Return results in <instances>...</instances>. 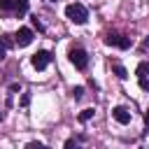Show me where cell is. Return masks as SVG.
<instances>
[{
    "mask_svg": "<svg viewBox=\"0 0 149 149\" xmlns=\"http://www.w3.org/2000/svg\"><path fill=\"white\" fill-rule=\"evenodd\" d=\"M65 16H68L72 23H77V26H84V23L88 21V12H86V7H84L81 2H70V5L65 7Z\"/></svg>",
    "mask_w": 149,
    "mask_h": 149,
    "instance_id": "1",
    "label": "cell"
},
{
    "mask_svg": "<svg viewBox=\"0 0 149 149\" xmlns=\"http://www.w3.org/2000/svg\"><path fill=\"white\" fill-rule=\"evenodd\" d=\"M68 58H70V63H72L77 70H86V68H88V54H86L81 47H72V49L68 51Z\"/></svg>",
    "mask_w": 149,
    "mask_h": 149,
    "instance_id": "2",
    "label": "cell"
},
{
    "mask_svg": "<svg viewBox=\"0 0 149 149\" xmlns=\"http://www.w3.org/2000/svg\"><path fill=\"white\" fill-rule=\"evenodd\" d=\"M105 44L107 47H116V49H130V37L121 35V33H107L105 35Z\"/></svg>",
    "mask_w": 149,
    "mask_h": 149,
    "instance_id": "3",
    "label": "cell"
},
{
    "mask_svg": "<svg viewBox=\"0 0 149 149\" xmlns=\"http://www.w3.org/2000/svg\"><path fill=\"white\" fill-rule=\"evenodd\" d=\"M54 61V56L49 54V51H37V54H33V58H30V63H33V68L35 70H44V68H49V63Z\"/></svg>",
    "mask_w": 149,
    "mask_h": 149,
    "instance_id": "4",
    "label": "cell"
},
{
    "mask_svg": "<svg viewBox=\"0 0 149 149\" xmlns=\"http://www.w3.org/2000/svg\"><path fill=\"white\" fill-rule=\"evenodd\" d=\"M135 74H137V84H140V88H142V91H149V63H147V61H142V63L137 65Z\"/></svg>",
    "mask_w": 149,
    "mask_h": 149,
    "instance_id": "5",
    "label": "cell"
},
{
    "mask_svg": "<svg viewBox=\"0 0 149 149\" xmlns=\"http://www.w3.org/2000/svg\"><path fill=\"white\" fill-rule=\"evenodd\" d=\"M14 42H16V47H28L33 42V30L30 28H19L16 35H14Z\"/></svg>",
    "mask_w": 149,
    "mask_h": 149,
    "instance_id": "6",
    "label": "cell"
},
{
    "mask_svg": "<svg viewBox=\"0 0 149 149\" xmlns=\"http://www.w3.org/2000/svg\"><path fill=\"white\" fill-rule=\"evenodd\" d=\"M112 116H114V121H116V123H121V126L130 123V119H133V114H130V112H128L126 107H121V105L112 109Z\"/></svg>",
    "mask_w": 149,
    "mask_h": 149,
    "instance_id": "7",
    "label": "cell"
},
{
    "mask_svg": "<svg viewBox=\"0 0 149 149\" xmlns=\"http://www.w3.org/2000/svg\"><path fill=\"white\" fill-rule=\"evenodd\" d=\"M14 44H16V42L12 40V35H0V61L7 58V51H9Z\"/></svg>",
    "mask_w": 149,
    "mask_h": 149,
    "instance_id": "8",
    "label": "cell"
},
{
    "mask_svg": "<svg viewBox=\"0 0 149 149\" xmlns=\"http://www.w3.org/2000/svg\"><path fill=\"white\" fill-rule=\"evenodd\" d=\"M28 5H30V0H14V16L21 19L28 12Z\"/></svg>",
    "mask_w": 149,
    "mask_h": 149,
    "instance_id": "9",
    "label": "cell"
},
{
    "mask_svg": "<svg viewBox=\"0 0 149 149\" xmlns=\"http://www.w3.org/2000/svg\"><path fill=\"white\" fill-rule=\"evenodd\" d=\"M112 72H114V74H116L119 79H128V70H126V68H123L121 63H116V61L112 63Z\"/></svg>",
    "mask_w": 149,
    "mask_h": 149,
    "instance_id": "10",
    "label": "cell"
},
{
    "mask_svg": "<svg viewBox=\"0 0 149 149\" xmlns=\"http://www.w3.org/2000/svg\"><path fill=\"white\" fill-rule=\"evenodd\" d=\"M14 14V0H0V14Z\"/></svg>",
    "mask_w": 149,
    "mask_h": 149,
    "instance_id": "11",
    "label": "cell"
},
{
    "mask_svg": "<svg viewBox=\"0 0 149 149\" xmlns=\"http://www.w3.org/2000/svg\"><path fill=\"white\" fill-rule=\"evenodd\" d=\"M93 114H95V112H93V107H86V109H81V112H79V121H81V123H86V121H91V119H93Z\"/></svg>",
    "mask_w": 149,
    "mask_h": 149,
    "instance_id": "12",
    "label": "cell"
},
{
    "mask_svg": "<svg viewBox=\"0 0 149 149\" xmlns=\"http://www.w3.org/2000/svg\"><path fill=\"white\" fill-rule=\"evenodd\" d=\"M63 149H81V144H79V140H74V137H68Z\"/></svg>",
    "mask_w": 149,
    "mask_h": 149,
    "instance_id": "13",
    "label": "cell"
},
{
    "mask_svg": "<svg viewBox=\"0 0 149 149\" xmlns=\"http://www.w3.org/2000/svg\"><path fill=\"white\" fill-rule=\"evenodd\" d=\"M72 98H74V100H81V98H84V86H74V88H72Z\"/></svg>",
    "mask_w": 149,
    "mask_h": 149,
    "instance_id": "14",
    "label": "cell"
},
{
    "mask_svg": "<svg viewBox=\"0 0 149 149\" xmlns=\"http://www.w3.org/2000/svg\"><path fill=\"white\" fill-rule=\"evenodd\" d=\"M26 149H47V147H44L42 142H28V144H26Z\"/></svg>",
    "mask_w": 149,
    "mask_h": 149,
    "instance_id": "15",
    "label": "cell"
},
{
    "mask_svg": "<svg viewBox=\"0 0 149 149\" xmlns=\"http://www.w3.org/2000/svg\"><path fill=\"white\" fill-rule=\"evenodd\" d=\"M30 21H33V26H35V28H37V30H44V26H42V21H40V19H37V16H33V19H30Z\"/></svg>",
    "mask_w": 149,
    "mask_h": 149,
    "instance_id": "16",
    "label": "cell"
},
{
    "mask_svg": "<svg viewBox=\"0 0 149 149\" xmlns=\"http://www.w3.org/2000/svg\"><path fill=\"white\" fill-rule=\"evenodd\" d=\"M28 102H30V93H23V95H21V105L28 107Z\"/></svg>",
    "mask_w": 149,
    "mask_h": 149,
    "instance_id": "17",
    "label": "cell"
},
{
    "mask_svg": "<svg viewBox=\"0 0 149 149\" xmlns=\"http://www.w3.org/2000/svg\"><path fill=\"white\" fill-rule=\"evenodd\" d=\"M144 123L149 126V109H147V114H144Z\"/></svg>",
    "mask_w": 149,
    "mask_h": 149,
    "instance_id": "18",
    "label": "cell"
},
{
    "mask_svg": "<svg viewBox=\"0 0 149 149\" xmlns=\"http://www.w3.org/2000/svg\"><path fill=\"white\" fill-rule=\"evenodd\" d=\"M147 44H149V40H147V42H144V47H147Z\"/></svg>",
    "mask_w": 149,
    "mask_h": 149,
    "instance_id": "19",
    "label": "cell"
},
{
    "mask_svg": "<svg viewBox=\"0 0 149 149\" xmlns=\"http://www.w3.org/2000/svg\"><path fill=\"white\" fill-rule=\"evenodd\" d=\"M0 121H2V112H0Z\"/></svg>",
    "mask_w": 149,
    "mask_h": 149,
    "instance_id": "20",
    "label": "cell"
},
{
    "mask_svg": "<svg viewBox=\"0 0 149 149\" xmlns=\"http://www.w3.org/2000/svg\"><path fill=\"white\" fill-rule=\"evenodd\" d=\"M51 2H56V0H51Z\"/></svg>",
    "mask_w": 149,
    "mask_h": 149,
    "instance_id": "21",
    "label": "cell"
}]
</instances>
